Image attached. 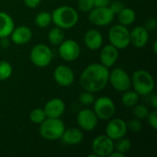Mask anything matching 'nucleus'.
I'll use <instances>...</instances> for the list:
<instances>
[{
  "instance_id": "obj_24",
  "label": "nucleus",
  "mask_w": 157,
  "mask_h": 157,
  "mask_svg": "<svg viewBox=\"0 0 157 157\" xmlns=\"http://www.w3.org/2000/svg\"><path fill=\"white\" fill-rule=\"evenodd\" d=\"M139 95L133 90V91H129L126 90L123 92L122 98H121V102L123 106L126 108H133L136 104H138L139 101Z\"/></svg>"
},
{
  "instance_id": "obj_26",
  "label": "nucleus",
  "mask_w": 157,
  "mask_h": 157,
  "mask_svg": "<svg viewBox=\"0 0 157 157\" xmlns=\"http://www.w3.org/2000/svg\"><path fill=\"white\" fill-rule=\"evenodd\" d=\"M132 148V143L129 139H126L124 137L117 140V143L114 144V150L118 151L123 155H126Z\"/></svg>"
},
{
  "instance_id": "obj_25",
  "label": "nucleus",
  "mask_w": 157,
  "mask_h": 157,
  "mask_svg": "<svg viewBox=\"0 0 157 157\" xmlns=\"http://www.w3.org/2000/svg\"><path fill=\"white\" fill-rule=\"evenodd\" d=\"M52 14L46 11L40 12L35 17V24L40 28H47L52 24Z\"/></svg>"
},
{
  "instance_id": "obj_7",
  "label": "nucleus",
  "mask_w": 157,
  "mask_h": 157,
  "mask_svg": "<svg viewBox=\"0 0 157 157\" xmlns=\"http://www.w3.org/2000/svg\"><path fill=\"white\" fill-rule=\"evenodd\" d=\"M93 104V110L98 120L109 121L114 116L116 111V106L110 98L100 97L95 99Z\"/></svg>"
},
{
  "instance_id": "obj_2",
  "label": "nucleus",
  "mask_w": 157,
  "mask_h": 157,
  "mask_svg": "<svg viewBox=\"0 0 157 157\" xmlns=\"http://www.w3.org/2000/svg\"><path fill=\"white\" fill-rule=\"evenodd\" d=\"M78 13L73 6H61L55 8L52 13V22L54 26L62 29L74 28L78 22Z\"/></svg>"
},
{
  "instance_id": "obj_34",
  "label": "nucleus",
  "mask_w": 157,
  "mask_h": 157,
  "mask_svg": "<svg viewBox=\"0 0 157 157\" xmlns=\"http://www.w3.org/2000/svg\"><path fill=\"white\" fill-rule=\"evenodd\" d=\"M148 120V123L149 125L154 129V130H156L157 129V110L156 109H154L153 111L149 112L147 118Z\"/></svg>"
},
{
  "instance_id": "obj_13",
  "label": "nucleus",
  "mask_w": 157,
  "mask_h": 157,
  "mask_svg": "<svg viewBox=\"0 0 157 157\" xmlns=\"http://www.w3.org/2000/svg\"><path fill=\"white\" fill-rule=\"evenodd\" d=\"M53 79L61 86H70L75 81V74L71 67L65 64H61L54 69Z\"/></svg>"
},
{
  "instance_id": "obj_29",
  "label": "nucleus",
  "mask_w": 157,
  "mask_h": 157,
  "mask_svg": "<svg viewBox=\"0 0 157 157\" xmlns=\"http://www.w3.org/2000/svg\"><path fill=\"white\" fill-rule=\"evenodd\" d=\"M132 109V112H133V115L135 116L136 119L138 120H144L147 118L150 110L149 109L144 106V105H141V104H136Z\"/></svg>"
},
{
  "instance_id": "obj_22",
  "label": "nucleus",
  "mask_w": 157,
  "mask_h": 157,
  "mask_svg": "<svg viewBox=\"0 0 157 157\" xmlns=\"http://www.w3.org/2000/svg\"><path fill=\"white\" fill-rule=\"evenodd\" d=\"M118 20L120 22V24L124 25L126 27L132 25L136 18V14L135 11L131 8V7H127L124 6L121 12H119L118 14Z\"/></svg>"
},
{
  "instance_id": "obj_17",
  "label": "nucleus",
  "mask_w": 157,
  "mask_h": 157,
  "mask_svg": "<svg viewBox=\"0 0 157 157\" xmlns=\"http://www.w3.org/2000/svg\"><path fill=\"white\" fill-rule=\"evenodd\" d=\"M99 58L101 64L107 68H110L116 63L119 58V50L112 44H108L101 49Z\"/></svg>"
},
{
  "instance_id": "obj_20",
  "label": "nucleus",
  "mask_w": 157,
  "mask_h": 157,
  "mask_svg": "<svg viewBox=\"0 0 157 157\" xmlns=\"http://www.w3.org/2000/svg\"><path fill=\"white\" fill-rule=\"evenodd\" d=\"M62 142L67 145H77L80 144L84 140V133L82 130L78 128H69L65 129L62 137Z\"/></svg>"
},
{
  "instance_id": "obj_33",
  "label": "nucleus",
  "mask_w": 157,
  "mask_h": 157,
  "mask_svg": "<svg viewBox=\"0 0 157 157\" xmlns=\"http://www.w3.org/2000/svg\"><path fill=\"white\" fill-rule=\"evenodd\" d=\"M109 7V9L113 12L114 15H117L119 12L121 11V9L125 6L123 2L120 1V0H116V1H113V2H110L109 5L108 6Z\"/></svg>"
},
{
  "instance_id": "obj_16",
  "label": "nucleus",
  "mask_w": 157,
  "mask_h": 157,
  "mask_svg": "<svg viewBox=\"0 0 157 157\" xmlns=\"http://www.w3.org/2000/svg\"><path fill=\"white\" fill-rule=\"evenodd\" d=\"M43 109L47 118H61L65 111V104L61 98H54L47 101Z\"/></svg>"
},
{
  "instance_id": "obj_40",
  "label": "nucleus",
  "mask_w": 157,
  "mask_h": 157,
  "mask_svg": "<svg viewBox=\"0 0 157 157\" xmlns=\"http://www.w3.org/2000/svg\"><path fill=\"white\" fill-rule=\"evenodd\" d=\"M109 157H125V155H123V154H121V153H120V152L114 150V151L109 155Z\"/></svg>"
},
{
  "instance_id": "obj_35",
  "label": "nucleus",
  "mask_w": 157,
  "mask_h": 157,
  "mask_svg": "<svg viewBox=\"0 0 157 157\" xmlns=\"http://www.w3.org/2000/svg\"><path fill=\"white\" fill-rule=\"evenodd\" d=\"M157 27V21L156 18L155 17H149L144 24V28L148 30V31H153L156 29Z\"/></svg>"
},
{
  "instance_id": "obj_31",
  "label": "nucleus",
  "mask_w": 157,
  "mask_h": 157,
  "mask_svg": "<svg viewBox=\"0 0 157 157\" xmlns=\"http://www.w3.org/2000/svg\"><path fill=\"white\" fill-rule=\"evenodd\" d=\"M77 7L82 12H85V13L90 12L95 7L94 0H78Z\"/></svg>"
},
{
  "instance_id": "obj_41",
  "label": "nucleus",
  "mask_w": 157,
  "mask_h": 157,
  "mask_svg": "<svg viewBox=\"0 0 157 157\" xmlns=\"http://www.w3.org/2000/svg\"><path fill=\"white\" fill-rule=\"evenodd\" d=\"M156 44H157V42L156 41H155V43H154V52H155V53H156V52H157Z\"/></svg>"
},
{
  "instance_id": "obj_19",
  "label": "nucleus",
  "mask_w": 157,
  "mask_h": 157,
  "mask_svg": "<svg viewBox=\"0 0 157 157\" xmlns=\"http://www.w3.org/2000/svg\"><path fill=\"white\" fill-rule=\"evenodd\" d=\"M84 42L87 49L91 51H97L102 47L103 36L98 29H90L84 36Z\"/></svg>"
},
{
  "instance_id": "obj_6",
  "label": "nucleus",
  "mask_w": 157,
  "mask_h": 157,
  "mask_svg": "<svg viewBox=\"0 0 157 157\" xmlns=\"http://www.w3.org/2000/svg\"><path fill=\"white\" fill-rule=\"evenodd\" d=\"M29 58L31 63L40 68H44L52 61L53 54L50 47H48L46 44L39 43L36 44L34 47H32L29 54Z\"/></svg>"
},
{
  "instance_id": "obj_18",
  "label": "nucleus",
  "mask_w": 157,
  "mask_h": 157,
  "mask_svg": "<svg viewBox=\"0 0 157 157\" xmlns=\"http://www.w3.org/2000/svg\"><path fill=\"white\" fill-rule=\"evenodd\" d=\"M9 37L13 43L17 45H24L29 42L32 39V31L27 26H19L17 28H14Z\"/></svg>"
},
{
  "instance_id": "obj_4",
  "label": "nucleus",
  "mask_w": 157,
  "mask_h": 157,
  "mask_svg": "<svg viewBox=\"0 0 157 157\" xmlns=\"http://www.w3.org/2000/svg\"><path fill=\"white\" fill-rule=\"evenodd\" d=\"M40 125V135L49 141L61 139L65 130V125L60 118H46Z\"/></svg>"
},
{
  "instance_id": "obj_39",
  "label": "nucleus",
  "mask_w": 157,
  "mask_h": 157,
  "mask_svg": "<svg viewBox=\"0 0 157 157\" xmlns=\"http://www.w3.org/2000/svg\"><path fill=\"white\" fill-rule=\"evenodd\" d=\"M9 44V40H7V38H2L0 39V45L2 48H7Z\"/></svg>"
},
{
  "instance_id": "obj_30",
  "label": "nucleus",
  "mask_w": 157,
  "mask_h": 157,
  "mask_svg": "<svg viewBox=\"0 0 157 157\" xmlns=\"http://www.w3.org/2000/svg\"><path fill=\"white\" fill-rule=\"evenodd\" d=\"M78 100H79V102H80L82 105L89 106V105H91V104L94 103V101H95V97H94L93 93L88 92V91H84V92H82V93L79 95Z\"/></svg>"
},
{
  "instance_id": "obj_14",
  "label": "nucleus",
  "mask_w": 157,
  "mask_h": 157,
  "mask_svg": "<svg viewBox=\"0 0 157 157\" xmlns=\"http://www.w3.org/2000/svg\"><path fill=\"white\" fill-rule=\"evenodd\" d=\"M127 131V123L124 120L113 119L108 123L106 127V135H108L111 140L117 141L124 137Z\"/></svg>"
},
{
  "instance_id": "obj_28",
  "label": "nucleus",
  "mask_w": 157,
  "mask_h": 157,
  "mask_svg": "<svg viewBox=\"0 0 157 157\" xmlns=\"http://www.w3.org/2000/svg\"><path fill=\"white\" fill-rule=\"evenodd\" d=\"M12 65L6 61H0V81H5L12 75Z\"/></svg>"
},
{
  "instance_id": "obj_32",
  "label": "nucleus",
  "mask_w": 157,
  "mask_h": 157,
  "mask_svg": "<svg viewBox=\"0 0 157 157\" xmlns=\"http://www.w3.org/2000/svg\"><path fill=\"white\" fill-rule=\"evenodd\" d=\"M127 123V129L133 132H139L143 129V123L141 120L135 119V120H131L130 121L126 122Z\"/></svg>"
},
{
  "instance_id": "obj_38",
  "label": "nucleus",
  "mask_w": 157,
  "mask_h": 157,
  "mask_svg": "<svg viewBox=\"0 0 157 157\" xmlns=\"http://www.w3.org/2000/svg\"><path fill=\"white\" fill-rule=\"evenodd\" d=\"M150 103H151V105L153 106V108H154L155 109H157V97L155 94H154V95H152V96H151V98H150Z\"/></svg>"
},
{
  "instance_id": "obj_1",
  "label": "nucleus",
  "mask_w": 157,
  "mask_h": 157,
  "mask_svg": "<svg viewBox=\"0 0 157 157\" xmlns=\"http://www.w3.org/2000/svg\"><path fill=\"white\" fill-rule=\"evenodd\" d=\"M109 75V68L101 63H91L82 72L79 84L85 91L97 93L107 86Z\"/></svg>"
},
{
  "instance_id": "obj_27",
  "label": "nucleus",
  "mask_w": 157,
  "mask_h": 157,
  "mask_svg": "<svg viewBox=\"0 0 157 157\" xmlns=\"http://www.w3.org/2000/svg\"><path fill=\"white\" fill-rule=\"evenodd\" d=\"M46 114L43 109H34L33 110L30 111L29 113V120L31 122L35 123V124H40L45 119H46Z\"/></svg>"
},
{
  "instance_id": "obj_36",
  "label": "nucleus",
  "mask_w": 157,
  "mask_h": 157,
  "mask_svg": "<svg viewBox=\"0 0 157 157\" xmlns=\"http://www.w3.org/2000/svg\"><path fill=\"white\" fill-rule=\"evenodd\" d=\"M41 0H23L24 4L29 8H36L40 4Z\"/></svg>"
},
{
  "instance_id": "obj_23",
  "label": "nucleus",
  "mask_w": 157,
  "mask_h": 157,
  "mask_svg": "<svg viewBox=\"0 0 157 157\" xmlns=\"http://www.w3.org/2000/svg\"><path fill=\"white\" fill-rule=\"evenodd\" d=\"M48 40L50 43L53 46H59L64 40L63 29L59 27L54 26L48 32Z\"/></svg>"
},
{
  "instance_id": "obj_8",
  "label": "nucleus",
  "mask_w": 157,
  "mask_h": 157,
  "mask_svg": "<svg viewBox=\"0 0 157 157\" xmlns=\"http://www.w3.org/2000/svg\"><path fill=\"white\" fill-rule=\"evenodd\" d=\"M114 14L109 6H95L88 15V20L93 25L104 27L109 25L114 19Z\"/></svg>"
},
{
  "instance_id": "obj_9",
  "label": "nucleus",
  "mask_w": 157,
  "mask_h": 157,
  "mask_svg": "<svg viewBox=\"0 0 157 157\" xmlns=\"http://www.w3.org/2000/svg\"><path fill=\"white\" fill-rule=\"evenodd\" d=\"M109 82L111 84L112 87L119 92L129 90L132 86L131 76L122 68H116L109 72Z\"/></svg>"
},
{
  "instance_id": "obj_5",
  "label": "nucleus",
  "mask_w": 157,
  "mask_h": 157,
  "mask_svg": "<svg viewBox=\"0 0 157 157\" xmlns=\"http://www.w3.org/2000/svg\"><path fill=\"white\" fill-rule=\"evenodd\" d=\"M109 40L110 44L118 50H124L130 45V30L128 27L117 24L110 28L109 31Z\"/></svg>"
},
{
  "instance_id": "obj_37",
  "label": "nucleus",
  "mask_w": 157,
  "mask_h": 157,
  "mask_svg": "<svg viewBox=\"0 0 157 157\" xmlns=\"http://www.w3.org/2000/svg\"><path fill=\"white\" fill-rule=\"evenodd\" d=\"M111 0H94L95 6H108Z\"/></svg>"
},
{
  "instance_id": "obj_10",
  "label": "nucleus",
  "mask_w": 157,
  "mask_h": 157,
  "mask_svg": "<svg viewBox=\"0 0 157 157\" xmlns=\"http://www.w3.org/2000/svg\"><path fill=\"white\" fill-rule=\"evenodd\" d=\"M91 149L98 157L109 156L114 151V141L108 135H98L93 140Z\"/></svg>"
},
{
  "instance_id": "obj_3",
  "label": "nucleus",
  "mask_w": 157,
  "mask_h": 157,
  "mask_svg": "<svg viewBox=\"0 0 157 157\" xmlns=\"http://www.w3.org/2000/svg\"><path fill=\"white\" fill-rule=\"evenodd\" d=\"M132 86L139 96H148L155 89V79L146 70H137L131 77Z\"/></svg>"
},
{
  "instance_id": "obj_12",
  "label": "nucleus",
  "mask_w": 157,
  "mask_h": 157,
  "mask_svg": "<svg viewBox=\"0 0 157 157\" xmlns=\"http://www.w3.org/2000/svg\"><path fill=\"white\" fill-rule=\"evenodd\" d=\"M76 121L81 130L86 132H91L96 129L98 122V119L93 109H84L78 112Z\"/></svg>"
},
{
  "instance_id": "obj_15",
  "label": "nucleus",
  "mask_w": 157,
  "mask_h": 157,
  "mask_svg": "<svg viewBox=\"0 0 157 157\" xmlns=\"http://www.w3.org/2000/svg\"><path fill=\"white\" fill-rule=\"evenodd\" d=\"M149 40V31L143 26H137L130 31V44L137 49L144 48Z\"/></svg>"
},
{
  "instance_id": "obj_21",
  "label": "nucleus",
  "mask_w": 157,
  "mask_h": 157,
  "mask_svg": "<svg viewBox=\"0 0 157 157\" xmlns=\"http://www.w3.org/2000/svg\"><path fill=\"white\" fill-rule=\"evenodd\" d=\"M15 28V23L10 15L0 11V39L8 38Z\"/></svg>"
},
{
  "instance_id": "obj_11",
  "label": "nucleus",
  "mask_w": 157,
  "mask_h": 157,
  "mask_svg": "<svg viewBox=\"0 0 157 157\" xmlns=\"http://www.w3.org/2000/svg\"><path fill=\"white\" fill-rule=\"evenodd\" d=\"M58 47L60 57L66 62H74L80 56V46L74 40H63Z\"/></svg>"
}]
</instances>
